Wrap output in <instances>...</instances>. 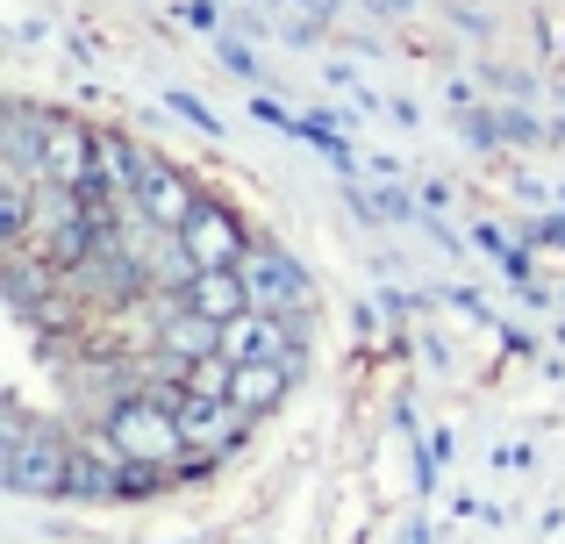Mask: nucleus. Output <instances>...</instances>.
<instances>
[{"label": "nucleus", "instance_id": "nucleus-23", "mask_svg": "<svg viewBox=\"0 0 565 544\" xmlns=\"http://www.w3.org/2000/svg\"><path fill=\"white\" fill-rule=\"evenodd\" d=\"M380 8H386V14H394V8H415V0H380Z\"/></svg>", "mask_w": 565, "mask_h": 544}, {"label": "nucleus", "instance_id": "nucleus-8", "mask_svg": "<svg viewBox=\"0 0 565 544\" xmlns=\"http://www.w3.org/2000/svg\"><path fill=\"white\" fill-rule=\"evenodd\" d=\"M180 423H186V451H215V459H230L250 430V416L236 402H186Z\"/></svg>", "mask_w": 565, "mask_h": 544}, {"label": "nucleus", "instance_id": "nucleus-10", "mask_svg": "<svg viewBox=\"0 0 565 544\" xmlns=\"http://www.w3.org/2000/svg\"><path fill=\"white\" fill-rule=\"evenodd\" d=\"M186 308H201L207 322H236L250 308V287H244V266H201L186 279Z\"/></svg>", "mask_w": 565, "mask_h": 544}, {"label": "nucleus", "instance_id": "nucleus-22", "mask_svg": "<svg viewBox=\"0 0 565 544\" xmlns=\"http://www.w3.org/2000/svg\"><path fill=\"white\" fill-rule=\"evenodd\" d=\"M552 143H565V108H558V122H552Z\"/></svg>", "mask_w": 565, "mask_h": 544}, {"label": "nucleus", "instance_id": "nucleus-25", "mask_svg": "<svg viewBox=\"0 0 565 544\" xmlns=\"http://www.w3.org/2000/svg\"><path fill=\"white\" fill-rule=\"evenodd\" d=\"M558 301H565V294H558Z\"/></svg>", "mask_w": 565, "mask_h": 544}, {"label": "nucleus", "instance_id": "nucleus-5", "mask_svg": "<svg viewBox=\"0 0 565 544\" xmlns=\"http://www.w3.org/2000/svg\"><path fill=\"white\" fill-rule=\"evenodd\" d=\"M186 252H193V266H244V252H250V237L258 230L244 223V215L230 209V201H215V194H201V209L186 215Z\"/></svg>", "mask_w": 565, "mask_h": 544}, {"label": "nucleus", "instance_id": "nucleus-2", "mask_svg": "<svg viewBox=\"0 0 565 544\" xmlns=\"http://www.w3.org/2000/svg\"><path fill=\"white\" fill-rule=\"evenodd\" d=\"M100 437H108L122 459H137V466H180V451H186V423H180V408L172 402H158V394H122V402H108L100 408Z\"/></svg>", "mask_w": 565, "mask_h": 544}, {"label": "nucleus", "instance_id": "nucleus-4", "mask_svg": "<svg viewBox=\"0 0 565 544\" xmlns=\"http://www.w3.org/2000/svg\"><path fill=\"white\" fill-rule=\"evenodd\" d=\"M193 209H201V186H193L172 158H158L151 143H143V172H137V201H129V215H137L143 230H186Z\"/></svg>", "mask_w": 565, "mask_h": 544}, {"label": "nucleus", "instance_id": "nucleus-24", "mask_svg": "<svg viewBox=\"0 0 565 544\" xmlns=\"http://www.w3.org/2000/svg\"><path fill=\"white\" fill-rule=\"evenodd\" d=\"M558 209H565V186H558Z\"/></svg>", "mask_w": 565, "mask_h": 544}, {"label": "nucleus", "instance_id": "nucleus-11", "mask_svg": "<svg viewBox=\"0 0 565 544\" xmlns=\"http://www.w3.org/2000/svg\"><path fill=\"white\" fill-rule=\"evenodd\" d=\"M137 172H143V143H137V137H115V129H100V151H94V180L108 186V194L137 201Z\"/></svg>", "mask_w": 565, "mask_h": 544}, {"label": "nucleus", "instance_id": "nucleus-7", "mask_svg": "<svg viewBox=\"0 0 565 544\" xmlns=\"http://www.w3.org/2000/svg\"><path fill=\"white\" fill-rule=\"evenodd\" d=\"M51 115H57V108H36V100H8V108H0V166L36 172V166H43V137H51Z\"/></svg>", "mask_w": 565, "mask_h": 544}, {"label": "nucleus", "instance_id": "nucleus-15", "mask_svg": "<svg viewBox=\"0 0 565 544\" xmlns=\"http://www.w3.org/2000/svg\"><path fill=\"white\" fill-rule=\"evenodd\" d=\"M172 22H186V29H201V36H222V14L207 8V0H180L172 8Z\"/></svg>", "mask_w": 565, "mask_h": 544}, {"label": "nucleus", "instance_id": "nucleus-20", "mask_svg": "<svg viewBox=\"0 0 565 544\" xmlns=\"http://www.w3.org/2000/svg\"><path fill=\"white\" fill-rule=\"evenodd\" d=\"M472 244H480V252H494V258H501V252H509V237H501V230H494V223H480V230H472Z\"/></svg>", "mask_w": 565, "mask_h": 544}, {"label": "nucleus", "instance_id": "nucleus-12", "mask_svg": "<svg viewBox=\"0 0 565 544\" xmlns=\"http://www.w3.org/2000/svg\"><path fill=\"white\" fill-rule=\"evenodd\" d=\"M215 57H222V72H230V79L265 86V65H258V51H250L244 36H215Z\"/></svg>", "mask_w": 565, "mask_h": 544}, {"label": "nucleus", "instance_id": "nucleus-3", "mask_svg": "<svg viewBox=\"0 0 565 544\" xmlns=\"http://www.w3.org/2000/svg\"><path fill=\"white\" fill-rule=\"evenodd\" d=\"M244 287H250V308H273V316L316 308V279H308V266H301V258H294L279 237H250V252H244Z\"/></svg>", "mask_w": 565, "mask_h": 544}, {"label": "nucleus", "instance_id": "nucleus-14", "mask_svg": "<svg viewBox=\"0 0 565 544\" xmlns=\"http://www.w3.org/2000/svg\"><path fill=\"white\" fill-rule=\"evenodd\" d=\"M373 194H380V215H386V223H423V201H415V194H401V186H373Z\"/></svg>", "mask_w": 565, "mask_h": 544}, {"label": "nucleus", "instance_id": "nucleus-18", "mask_svg": "<svg viewBox=\"0 0 565 544\" xmlns=\"http://www.w3.org/2000/svg\"><path fill=\"white\" fill-rule=\"evenodd\" d=\"M444 308H458V316L487 322V301H480V294H472V287H451V294H444Z\"/></svg>", "mask_w": 565, "mask_h": 544}, {"label": "nucleus", "instance_id": "nucleus-1", "mask_svg": "<svg viewBox=\"0 0 565 544\" xmlns=\"http://www.w3.org/2000/svg\"><path fill=\"white\" fill-rule=\"evenodd\" d=\"M72 459L79 437L57 416H29L22 402L0 408V488L22 502H72Z\"/></svg>", "mask_w": 565, "mask_h": 544}, {"label": "nucleus", "instance_id": "nucleus-21", "mask_svg": "<svg viewBox=\"0 0 565 544\" xmlns=\"http://www.w3.org/2000/svg\"><path fill=\"white\" fill-rule=\"evenodd\" d=\"M401 544H429V531H423V523H408V531H401Z\"/></svg>", "mask_w": 565, "mask_h": 544}, {"label": "nucleus", "instance_id": "nucleus-9", "mask_svg": "<svg viewBox=\"0 0 565 544\" xmlns=\"http://www.w3.org/2000/svg\"><path fill=\"white\" fill-rule=\"evenodd\" d=\"M294 387H301V373H294L287 359H250V365H236V387H230V402L244 408L250 423H258V416H273V408L287 402Z\"/></svg>", "mask_w": 565, "mask_h": 544}, {"label": "nucleus", "instance_id": "nucleus-6", "mask_svg": "<svg viewBox=\"0 0 565 544\" xmlns=\"http://www.w3.org/2000/svg\"><path fill=\"white\" fill-rule=\"evenodd\" d=\"M94 151H100V129H86L79 115L57 108V115H51V137H43L36 180H51V186H86V180H94Z\"/></svg>", "mask_w": 565, "mask_h": 544}, {"label": "nucleus", "instance_id": "nucleus-19", "mask_svg": "<svg viewBox=\"0 0 565 544\" xmlns=\"http://www.w3.org/2000/svg\"><path fill=\"white\" fill-rule=\"evenodd\" d=\"M530 244H558L565 252V215H537V223H530Z\"/></svg>", "mask_w": 565, "mask_h": 544}, {"label": "nucleus", "instance_id": "nucleus-16", "mask_svg": "<svg viewBox=\"0 0 565 544\" xmlns=\"http://www.w3.org/2000/svg\"><path fill=\"white\" fill-rule=\"evenodd\" d=\"M494 266H501V273H509V279H515V287H523V294H530V287H537V279H530V252H523V244H509V252H501V258H494Z\"/></svg>", "mask_w": 565, "mask_h": 544}, {"label": "nucleus", "instance_id": "nucleus-13", "mask_svg": "<svg viewBox=\"0 0 565 544\" xmlns=\"http://www.w3.org/2000/svg\"><path fill=\"white\" fill-rule=\"evenodd\" d=\"M166 108L180 115V122H193V129H201V137H230V129H222V115L207 108V100H193V94H180V86H172V94H166Z\"/></svg>", "mask_w": 565, "mask_h": 544}, {"label": "nucleus", "instance_id": "nucleus-17", "mask_svg": "<svg viewBox=\"0 0 565 544\" xmlns=\"http://www.w3.org/2000/svg\"><path fill=\"white\" fill-rule=\"evenodd\" d=\"M380 308H386L394 322H408L415 308H423V294H408V287H386V294H380Z\"/></svg>", "mask_w": 565, "mask_h": 544}]
</instances>
